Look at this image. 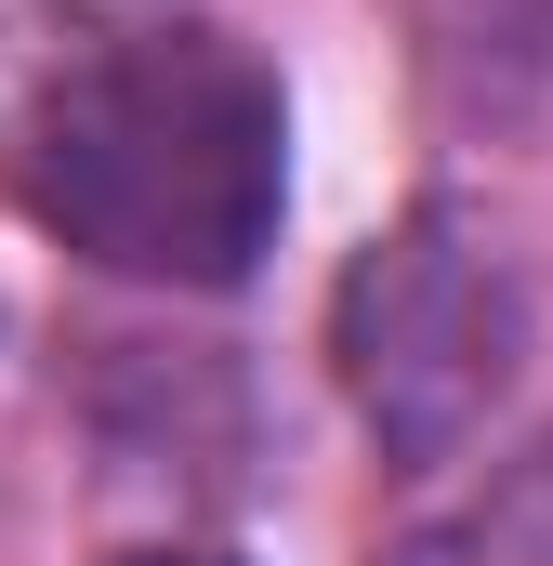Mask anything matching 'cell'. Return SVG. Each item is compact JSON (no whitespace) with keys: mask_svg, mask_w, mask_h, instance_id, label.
Here are the masks:
<instances>
[{"mask_svg":"<svg viewBox=\"0 0 553 566\" xmlns=\"http://www.w3.org/2000/svg\"><path fill=\"white\" fill-rule=\"evenodd\" d=\"M13 198L93 277L238 290L290 211V106L225 27H119L40 80Z\"/></svg>","mask_w":553,"mask_h":566,"instance_id":"obj_1","label":"cell"},{"mask_svg":"<svg viewBox=\"0 0 553 566\" xmlns=\"http://www.w3.org/2000/svg\"><path fill=\"white\" fill-rule=\"evenodd\" d=\"M330 369H343L356 434L396 474H435V461H461L501 422V396L528 369V277L501 264V238L474 211L435 198V211L383 224L343 264V290H330Z\"/></svg>","mask_w":553,"mask_h":566,"instance_id":"obj_2","label":"cell"},{"mask_svg":"<svg viewBox=\"0 0 553 566\" xmlns=\"http://www.w3.org/2000/svg\"><path fill=\"white\" fill-rule=\"evenodd\" d=\"M435 66L488 119H553V0H435Z\"/></svg>","mask_w":553,"mask_h":566,"instance_id":"obj_3","label":"cell"},{"mask_svg":"<svg viewBox=\"0 0 553 566\" xmlns=\"http://www.w3.org/2000/svg\"><path fill=\"white\" fill-rule=\"evenodd\" d=\"M396 566H553V448H528L514 474H488L461 514H435Z\"/></svg>","mask_w":553,"mask_h":566,"instance_id":"obj_4","label":"cell"},{"mask_svg":"<svg viewBox=\"0 0 553 566\" xmlns=\"http://www.w3.org/2000/svg\"><path fill=\"white\" fill-rule=\"evenodd\" d=\"M106 566H225V554H198V541H145V554H106Z\"/></svg>","mask_w":553,"mask_h":566,"instance_id":"obj_5","label":"cell"}]
</instances>
